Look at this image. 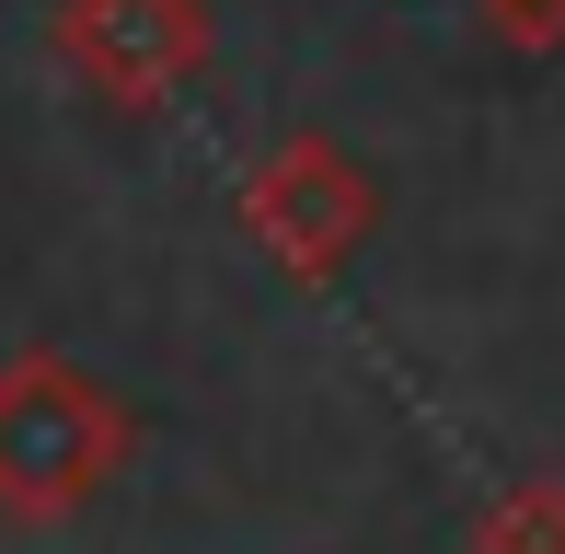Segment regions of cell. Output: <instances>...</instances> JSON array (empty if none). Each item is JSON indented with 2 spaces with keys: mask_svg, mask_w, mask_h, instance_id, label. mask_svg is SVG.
<instances>
[{
  "mask_svg": "<svg viewBox=\"0 0 565 554\" xmlns=\"http://www.w3.org/2000/svg\"><path fill=\"white\" fill-rule=\"evenodd\" d=\"M127 427L116 405L82 382V370L58 359H23L12 382H0V497L12 509H70V497H93L116 473Z\"/></svg>",
  "mask_w": 565,
  "mask_h": 554,
  "instance_id": "obj_1",
  "label": "cell"
},
{
  "mask_svg": "<svg viewBox=\"0 0 565 554\" xmlns=\"http://www.w3.org/2000/svg\"><path fill=\"white\" fill-rule=\"evenodd\" d=\"M58 46L93 70V82L150 93L162 70H185V58H196V0H70Z\"/></svg>",
  "mask_w": 565,
  "mask_h": 554,
  "instance_id": "obj_2",
  "label": "cell"
},
{
  "mask_svg": "<svg viewBox=\"0 0 565 554\" xmlns=\"http://www.w3.org/2000/svg\"><path fill=\"white\" fill-rule=\"evenodd\" d=\"M497 23H508L520 46H531V35H565V0H497Z\"/></svg>",
  "mask_w": 565,
  "mask_h": 554,
  "instance_id": "obj_3",
  "label": "cell"
}]
</instances>
